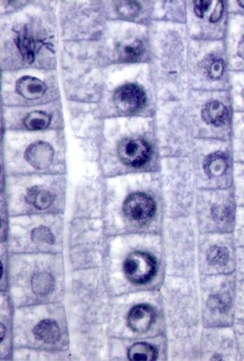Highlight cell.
Masks as SVG:
<instances>
[{"mask_svg": "<svg viewBox=\"0 0 244 361\" xmlns=\"http://www.w3.org/2000/svg\"><path fill=\"white\" fill-rule=\"evenodd\" d=\"M123 271L131 283L138 285L144 284L155 277L157 272V262L148 253L134 251L125 258Z\"/></svg>", "mask_w": 244, "mask_h": 361, "instance_id": "cell-1", "label": "cell"}, {"mask_svg": "<svg viewBox=\"0 0 244 361\" xmlns=\"http://www.w3.org/2000/svg\"><path fill=\"white\" fill-rule=\"evenodd\" d=\"M121 161L128 166L139 168L150 159L151 148L149 144L140 138H125L118 146Z\"/></svg>", "mask_w": 244, "mask_h": 361, "instance_id": "cell-2", "label": "cell"}, {"mask_svg": "<svg viewBox=\"0 0 244 361\" xmlns=\"http://www.w3.org/2000/svg\"><path fill=\"white\" fill-rule=\"evenodd\" d=\"M123 209L129 219L143 222L153 216L156 211V205L154 200L148 194L136 192L126 198Z\"/></svg>", "mask_w": 244, "mask_h": 361, "instance_id": "cell-3", "label": "cell"}, {"mask_svg": "<svg viewBox=\"0 0 244 361\" xmlns=\"http://www.w3.org/2000/svg\"><path fill=\"white\" fill-rule=\"evenodd\" d=\"M113 101L116 107L120 110L125 112H134L145 105L146 95L142 87L130 83L119 87L114 91Z\"/></svg>", "mask_w": 244, "mask_h": 361, "instance_id": "cell-4", "label": "cell"}, {"mask_svg": "<svg viewBox=\"0 0 244 361\" xmlns=\"http://www.w3.org/2000/svg\"><path fill=\"white\" fill-rule=\"evenodd\" d=\"M201 117L208 125L215 128H223L229 124L231 118L230 108L223 101L211 100L203 107Z\"/></svg>", "mask_w": 244, "mask_h": 361, "instance_id": "cell-5", "label": "cell"}, {"mask_svg": "<svg viewBox=\"0 0 244 361\" xmlns=\"http://www.w3.org/2000/svg\"><path fill=\"white\" fill-rule=\"evenodd\" d=\"M203 166L206 175L211 179L226 177L231 168L230 156L222 149L214 151L206 157Z\"/></svg>", "mask_w": 244, "mask_h": 361, "instance_id": "cell-6", "label": "cell"}, {"mask_svg": "<svg viewBox=\"0 0 244 361\" xmlns=\"http://www.w3.org/2000/svg\"><path fill=\"white\" fill-rule=\"evenodd\" d=\"M155 311L147 304H139L130 309L127 317L128 327L135 332H144L154 323Z\"/></svg>", "mask_w": 244, "mask_h": 361, "instance_id": "cell-7", "label": "cell"}, {"mask_svg": "<svg viewBox=\"0 0 244 361\" xmlns=\"http://www.w3.org/2000/svg\"><path fill=\"white\" fill-rule=\"evenodd\" d=\"M54 155L52 147L47 142L37 141L31 144L25 151V158L28 163L38 169L48 167Z\"/></svg>", "mask_w": 244, "mask_h": 361, "instance_id": "cell-8", "label": "cell"}, {"mask_svg": "<svg viewBox=\"0 0 244 361\" xmlns=\"http://www.w3.org/2000/svg\"><path fill=\"white\" fill-rule=\"evenodd\" d=\"M15 90L24 98L33 100L39 98L44 94L46 85L36 77L24 75L17 80Z\"/></svg>", "mask_w": 244, "mask_h": 361, "instance_id": "cell-9", "label": "cell"}, {"mask_svg": "<svg viewBox=\"0 0 244 361\" xmlns=\"http://www.w3.org/2000/svg\"><path fill=\"white\" fill-rule=\"evenodd\" d=\"M201 71L211 80H222L226 71V62L224 57L217 53L208 54L201 62Z\"/></svg>", "mask_w": 244, "mask_h": 361, "instance_id": "cell-10", "label": "cell"}, {"mask_svg": "<svg viewBox=\"0 0 244 361\" xmlns=\"http://www.w3.org/2000/svg\"><path fill=\"white\" fill-rule=\"evenodd\" d=\"M35 338L45 343H54L60 337V328L57 323L52 319L40 321L33 328Z\"/></svg>", "mask_w": 244, "mask_h": 361, "instance_id": "cell-11", "label": "cell"}, {"mask_svg": "<svg viewBox=\"0 0 244 361\" xmlns=\"http://www.w3.org/2000/svg\"><path fill=\"white\" fill-rule=\"evenodd\" d=\"M158 354L157 348L146 342L135 343L130 346L128 350V358L132 361L155 360Z\"/></svg>", "mask_w": 244, "mask_h": 361, "instance_id": "cell-12", "label": "cell"}, {"mask_svg": "<svg viewBox=\"0 0 244 361\" xmlns=\"http://www.w3.org/2000/svg\"><path fill=\"white\" fill-rule=\"evenodd\" d=\"M25 198L28 204L39 209L49 207L52 202L51 193L45 189L37 186L27 191Z\"/></svg>", "mask_w": 244, "mask_h": 361, "instance_id": "cell-13", "label": "cell"}, {"mask_svg": "<svg viewBox=\"0 0 244 361\" xmlns=\"http://www.w3.org/2000/svg\"><path fill=\"white\" fill-rule=\"evenodd\" d=\"M50 115L43 110H34L31 112L24 118L25 126L32 131H39L47 128L51 121Z\"/></svg>", "mask_w": 244, "mask_h": 361, "instance_id": "cell-14", "label": "cell"}, {"mask_svg": "<svg viewBox=\"0 0 244 361\" xmlns=\"http://www.w3.org/2000/svg\"><path fill=\"white\" fill-rule=\"evenodd\" d=\"M31 286L33 292L39 295L48 294L54 286L52 277L46 272H38L31 278Z\"/></svg>", "mask_w": 244, "mask_h": 361, "instance_id": "cell-15", "label": "cell"}, {"mask_svg": "<svg viewBox=\"0 0 244 361\" xmlns=\"http://www.w3.org/2000/svg\"><path fill=\"white\" fill-rule=\"evenodd\" d=\"M15 43L23 58L29 63L33 62L36 44L32 38L23 31L16 38Z\"/></svg>", "mask_w": 244, "mask_h": 361, "instance_id": "cell-16", "label": "cell"}, {"mask_svg": "<svg viewBox=\"0 0 244 361\" xmlns=\"http://www.w3.org/2000/svg\"><path fill=\"white\" fill-rule=\"evenodd\" d=\"M144 51V45L139 40L124 43L119 47L118 52L121 59L132 61L141 57Z\"/></svg>", "mask_w": 244, "mask_h": 361, "instance_id": "cell-17", "label": "cell"}, {"mask_svg": "<svg viewBox=\"0 0 244 361\" xmlns=\"http://www.w3.org/2000/svg\"><path fill=\"white\" fill-rule=\"evenodd\" d=\"M229 257V250L226 246L214 245L207 252V259L213 265H222Z\"/></svg>", "mask_w": 244, "mask_h": 361, "instance_id": "cell-18", "label": "cell"}, {"mask_svg": "<svg viewBox=\"0 0 244 361\" xmlns=\"http://www.w3.org/2000/svg\"><path fill=\"white\" fill-rule=\"evenodd\" d=\"M116 9L120 15L125 17H130L134 16L139 13L140 6L135 1H119L117 3Z\"/></svg>", "mask_w": 244, "mask_h": 361, "instance_id": "cell-19", "label": "cell"}, {"mask_svg": "<svg viewBox=\"0 0 244 361\" xmlns=\"http://www.w3.org/2000/svg\"><path fill=\"white\" fill-rule=\"evenodd\" d=\"M234 55L240 64L244 65V28L234 40Z\"/></svg>", "mask_w": 244, "mask_h": 361, "instance_id": "cell-20", "label": "cell"}, {"mask_svg": "<svg viewBox=\"0 0 244 361\" xmlns=\"http://www.w3.org/2000/svg\"><path fill=\"white\" fill-rule=\"evenodd\" d=\"M31 237L34 242L51 243L54 241V237L51 232L43 226L34 229L31 233Z\"/></svg>", "mask_w": 244, "mask_h": 361, "instance_id": "cell-21", "label": "cell"}, {"mask_svg": "<svg viewBox=\"0 0 244 361\" xmlns=\"http://www.w3.org/2000/svg\"><path fill=\"white\" fill-rule=\"evenodd\" d=\"M224 13V3L222 1H218L213 10V12L210 16V22L212 23H216L221 20Z\"/></svg>", "mask_w": 244, "mask_h": 361, "instance_id": "cell-22", "label": "cell"}, {"mask_svg": "<svg viewBox=\"0 0 244 361\" xmlns=\"http://www.w3.org/2000/svg\"><path fill=\"white\" fill-rule=\"evenodd\" d=\"M211 3V1H194V11L196 15L199 17H203L205 12L209 8Z\"/></svg>", "mask_w": 244, "mask_h": 361, "instance_id": "cell-23", "label": "cell"}, {"mask_svg": "<svg viewBox=\"0 0 244 361\" xmlns=\"http://www.w3.org/2000/svg\"><path fill=\"white\" fill-rule=\"evenodd\" d=\"M238 96L240 104L244 107V81L239 85Z\"/></svg>", "mask_w": 244, "mask_h": 361, "instance_id": "cell-24", "label": "cell"}, {"mask_svg": "<svg viewBox=\"0 0 244 361\" xmlns=\"http://www.w3.org/2000/svg\"><path fill=\"white\" fill-rule=\"evenodd\" d=\"M240 140L239 151L241 152V155L244 157V128L243 133H241V135H240Z\"/></svg>", "mask_w": 244, "mask_h": 361, "instance_id": "cell-25", "label": "cell"}, {"mask_svg": "<svg viewBox=\"0 0 244 361\" xmlns=\"http://www.w3.org/2000/svg\"><path fill=\"white\" fill-rule=\"evenodd\" d=\"M235 4L237 6V8H238L239 9L243 10L244 11V1L243 0L235 1Z\"/></svg>", "mask_w": 244, "mask_h": 361, "instance_id": "cell-26", "label": "cell"}, {"mask_svg": "<svg viewBox=\"0 0 244 361\" xmlns=\"http://www.w3.org/2000/svg\"><path fill=\"white\" fill-rule=\"evenodd\" d=\"M4 328V326L1 324V334H0V337H1V340L2 341L4 335H5V330H3Z\"/></svg>", "mask_w": 244, "mask_h": 361, "instance_id": "cell-27", "label": "cell"}, {"mask_svg": "<svg viewBox=\"0 0 244 361\" xmlns=\"http://www.w3.org/2000/svg\"><path fill=\"white\" fill-rule=\"evenodd\" d=\"M243 192H244V177H243Z\"/></svg>", "mask_w": 244, "mask_h": 361, "instance_id": "cell-28", "label": "cell"}]
</instances>
